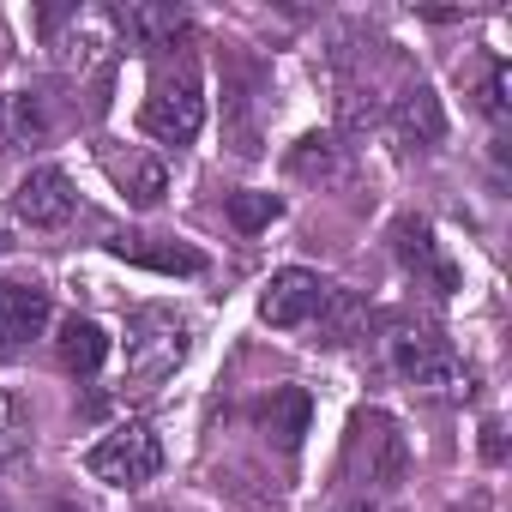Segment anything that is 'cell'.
<instances>
[{"instance_id":"cell-1","label":"cell","mask_w":512,"mask_h":512,"mask_svg":"<svg viewBox=\"0 0 512 512\" xmlns=\"http://www.w3.org/2000/svg\"><path fill=\"white\" fill-rule=\"evenodd\" d=\"M43 31H49V49H55V67L67 79H91L109 67V55L121 49V25L109 7H49L43 13Z\"/></svg>"},{"instance_id":"cell-2","label":"cell","mask_w":512,"mask_h":512,"mask_svg":"<svg viewBox=\"0 0 512 512\" xmlns=\"http://www.w3.org/2000/svg\"><path fill=\"white\" fill-rule=\"evenodd\" d=\"M187 356V320L169 314V308H139L127 320V344H121V362H127V386H157L181 368Z\"/></svg>"},{"instance_id":"cell-3","label":"cell","mask_w":512,"mask_h":512,"mask_svg":"<svg viewBox=\"0 0 512 512\" xmlns=\"http://www.w3.org/2000/svg\"><path fill=\"white\" fill-rule=\"evenodd\" d=\"M139 127H145L151 139H163V145H193L199 127H205V85H199V73H193V67L163 73V79L151 85L145 109H139Z\"/></svg>"},{"instance_id":"cell-4","label":"cell","mask_w":512,"mask_h":512,"mask_svg":"<svg viewBox=\"0 0 512 512\" xmlns=\"http://www.w3.org/2000/svg\"><path fill=\"white\" fill-rule=\"evenodd\" d=\"M85 470L97 482H109V488H145L163 470V446H157V434L145 422H121L85 452Z\"/></svg>"},{"instance_id":"cell-5","label":"cell","mask_w":512,"mask_h":512,"mask_svg":"<svg viewBox=\"0 0 512 512\" xmlns=\"http://www.w3.org/2000/svg\"><path fill=\"white\" fill-rule=\"evenodd\" d=\"M392 368L428 398H470V368L434 332H398L392 338Z\"/></svg>"},{"instance_id":"cell-6","label":"cell","mask_w":512,"mask_h":512,"mask_svg":"<svg viewBox=\"0 0 512 512\" xmlns=\"http://www.w3.org/2000/svg\"><path fill=\"white\" fill-rule=\"evenodd\" d=\"M344 470L362 476L368 488H386L404 476V434L386 410H362L350 422V446H344Z\"/></svg>"},{"instance_id":"cell-7","label":"cell","mask_w":512,"mask_h":512,"mask_svg":"<svg viewBox=\"0 0 512 512\" xmlns=\"http://www.w3.org/2000/svg\"><path fill=\"white\" fill-rule=\"evenodd\" d=\"M326 302H332L326 278L290 266V272H278V278L266 284V296H260V320L278 326V332H296V326H308L314 314H326Z\"/></svg>"},{"instance_id":"cell-8","label":"cell","mask_w":512,"mask_h":512,"mask_svg":"<svg viewBox=\"0 0 512 512\" xmlns=\"http://www.w3.org/2000/svg\"><path fill=\"white\" fill-rule=\"evenodd\" d=\"M49 326V290L43 284H0V362L19 356L31 338H43Z\"/></svg>"},{"instance_id":"cell-9","label":"cell","mask_w":512,"mask_h":512,"mask_svg":"<svg viewBox=\"0 0 512 512\" xmlns=\"http://www.w3.org/2000/svg\"><path fill=\"white\" fill-rule=\"evenodd\" d=\"M73 205H79V193H73V181H67L61 169H31V175L19 181V193H13V211H19L31 229H61V223L73 217Z\"/></svg>"},{"instance_id":"cell-10","label":"cell","mask_w":512,"mask_h":512,"mask_svg":"<svg viewBox=\"0 0 512 512\" xmlns=\"http://www.w3.org/2000/svg\"><path fill=\"white\" fill-rule=\"evenodd\" d=\"M115 25H121V43H133V49H175L187 37V13L181 7H151V0L121 7Z\"/></svg>"},{"instance_id":"cell-11","label":"cell","mask_w":512,"mask_h":512,"mask_svg":"<svg viewBox=\"0 0 512 512\" xmlns=\"http://www.w3.org/2000/svg\"><path fill=\"white\" fill-rule=\"evenodd\" d=\"M109 253H115V260H133V266H151V272H169V278H193V272H205V260H199L193 247L163 241V235H115Z\"/></svg>"},{"instance_id":"cell-12","label":"cell","mask_w":512,"mask_h":512,"mask_svg":"<svg viewBox=\"0 0 512 512\" xmlns=\"http://www.w3.org/2000/svg\"><path fill=\"white\" fill-rule=\"evenodd\" d=\"M392 241H398V260H404L410 272H422V278H428V284H434L440 296H446V290L458 284V272H452V266L440 260V247H434V229H428L422 217H404V223L392 229Z\"/></svg>"},{"instance_id":"cell-13","label":"cell","mask_w":512,"mask_h":512,"mask_svg":"<svg viewBox=\"0 0 512 512\" xmlns=\"http://www.w3.org/2000/svg\"><path fill=\"white\" fill-rule=\"evenodd\" d=\"M392 127L404 133V145H416V151H434V145L446 139V115H440V97H434L428 85H410V91L398 97V109H392Z\"/></svg>"},{"instance_id":"cell-14","label":"cell","mask_w":512,"mask_h":512,"mask_svg":"<svg viewBox=\"0 0 512 512\" xmlns=\"http://www.w3.org/2000/svg\"><path fill=\"white\" fill-rule=\"evenodd\" d=\"M55 356H61V368L67 374H79V380H91L103 362H109V332L97 326V320H61V332H55Z\"/></svg>"},{"instance_id":"cell-15","label":"cell","mask_w":512,"mask_h":512,"mask_svg":"<svg viewBox=\"0 0 512 512\" xmlns=\"http://www.w3.org/2000/svg\"><path fill=\"white\" fill-rule=\"evenodd\" d=\"M103 163H109V175L127 187V199H133V205H145V211L169 193V169H163L157 157H145V151H127V157H115V151H109Z\"/></svg>"},{"instance_id":"cell-16","label":"cell","mask_w":512,"mask_h":512,"mask_svg":"<svg viewBox=\"0 0 512 512\" xmlns=\"http://www.w3.org/2000/svg\"><path fill=\"white\" fill-rule=\"evenodd\" d=\"M290 175H302V181H338V175H344V145H338L332 133H308V139H296V151H290Z\"/></svg>"},{"instance_id":"cell-17","label":"cell","mask_w":512,"mask_h":512,"mask_svg":"<svg viewBox=\"0 0 512 512\" xmlns=\"http://www.w3.org/2000/svg\"><path fill=\"white\" fill-rule=\"evenodd\" d=\"M260 416H266V428L278 434V446L290 452V446H302V434H308V392H302V386H284V392H272V404H266Z\"/></svg>"},{"instance_id":"cell-18","label":"cell","mask_w":512,"mask_h":512,"mask_svg":"<svg viewBox=\"0 0 512 512\" xmlns=\"http://www.w3.org/2000/svg\"><path fill=\"white\" fill-rule=\"evenodd\" d=\"M7 127H13V139H31V145H43V139L55 133V109H49V97H37V91H19V97H7Z\"/></svg>"},{"instance_id":"cell-19","label":"cell","mask_w":512,"mask_h":512,"mask_svg":"<svg viewBox=\"0 0 512 512\" xmlns=\"http://www.w3.org/2000/svg\"><path fill=\"white\" fill-rule=\"evenodd\" d=\"M25 452H31V416L7 386H0V470H13Z\"/></svg>"},{"instance_id":"cell-20","label":"cell","mask_w":512,"mask_h":512,"mask_svg":"<svg viewBox=\"0 0 512 512\" xmlns=\"http://www.w3.org/2000/svg\"><path fill=\"white\" fill-rule=\"evenodd\" d=\"M278 211H284V205H278L272 193H235V199H229V217H235V229H247V235L266 229V223H278Z\"/></svg>"},{"instance_id":"cell-21","label":"cell","mask_w":512,"mask_h":512,"mask_svg":"<svg viewBox=\"0 0 512 512\" xmlns=\"http://www.w3.org/2000/svg\"><path fill=\"white\" fill-rule=\"evenodd\" d=\"M338 109H344V127H350V133H374V127H380V109H374L368 91H344Z\"/></svg>"},{"instance_id":"cell-22","label":"cell","mask_w":512,"mask_h":512,"mask_svg":"<svg viewBox=\"0 0 512 512\" xmlns=\"http://www.w3.org/2000/svg\"><path fill=\"white\" fill-rule=\"evenodd\" d=\"M506 91H512V73H506V67H494V73H488V85H482V109H488V121H506V109H512V103H506Z\"/></svg>"},{"instance_id":"cell-23","label":"cell","mask_w":512,"mask_h":512,"mask_svg":"<svg viewBox=\"0 0 512 512\" xmlns=\"http://www.w3.org/2000/svg\"><path fill=\"white\" fill-rule=\"evenodd\" d=\"M482 452H488V458H500V452H506V446H500V422H488V428H482Z\"/></svg>"},{"instance_id":"cell-24","label":"cell","mask_w":512,"mask_h":512,"mask_svg":"<svg viewBox=\"0 0 512 512\" xmlns=\"http://www.w3.org/2000/svg\"><path fill=\"white\" fill-rule=\"evenodd\" d=\"M350 512H374V506H350Z\"/></svg>"},{"instance_id":"cell-25","label":"cell","mask_w":512,"mask_h":512,"mask_svg":"<svg viewBox=\"0 0 512 512\" xmlns=\"http://www.w3.org/2000/svg\"><path fill=\"white\" fill-rule=\"evenodd\" d=\"M55 512H79V506H55Z\"/></svg>"},{"instance_id":"cell-26","label":"cell","mask_w":512,"mask_h":512,"mask_svg":"<svg viewBox=\"0 0 512 512\" xmlns=\"http://www.w3.org/2000/svg\"><path fill=\"white\" fill-rule=\"evenodd\" d=\"M0 512H7V506H0Z\"/></svg>"}]
</instances>
